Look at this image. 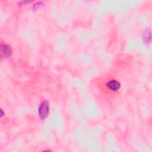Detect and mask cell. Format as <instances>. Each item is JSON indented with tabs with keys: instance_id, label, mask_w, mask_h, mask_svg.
<instances>
[{
	"instance_id": "obj_1",
	"label": "cell",
	"mask_w": 152,
	"mask_h": 152,
	"mask_svg": "<svg viewBox=\"0 0 152 152\" xmlns=\"http://www.w3.org/2000/svg\"><path fill=\"white\" fill-rule=\"evenodd\" d=\"M49 112V103L46 101L43 102L40 106L39 108V115L42 119H45Z\"/></svg>"
},
{
	"instance_id": "obj_2",
	"label": "cell",
	"mask_w": 152,
	"mask_h": 152,
	"mask_svg": "<svg viewBox=\"0 0 152 152\" xmlns=\"http://www.w3.org/2000/svg\"><path fill=\"white\" fill-rule=\"evenodd\" d=\"M106 86L111 91H115L120 88L121 84L116 80H110L107 83Z\"/></svg>"
},
{
	"instance_id": "obj_3",
	"label": "cell",
	"mask_w": 152,
	"mask_h": 152,
	"mask_svg": "<svg viewBox=\"0 0 152 152\" xmlns=\"http://www.w3.org/2000/svg\"><path fill=\"white\" fill-rule=\"evenodd\" d=\"M1 50L2 55L4 54L5 56H9L11 54V48L6 45H2L1 46Z\"/></svg>"
}]
</instances>
